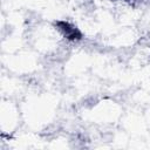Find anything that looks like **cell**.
Segmentation results:
<instances>
[{
  "label": "cell",
  "mask_w": 150,
  "mask_h": 150,
  "mask_svg": "<svg viewBox=\"0 0 150 150\" xmlns=\"http://www.w3.org/2000/svg\"><path fill=\"white\" fill-rule=\"evenodd\" d=\"M56 26L57 28L60 29V32L68 39V40H79L81 39V33L79 32V29L74 26H71L70 23L68 22H64V21H57L56 22Z\"/></svg>",
  "instance_id": "cell-1"
}]
</instances>
